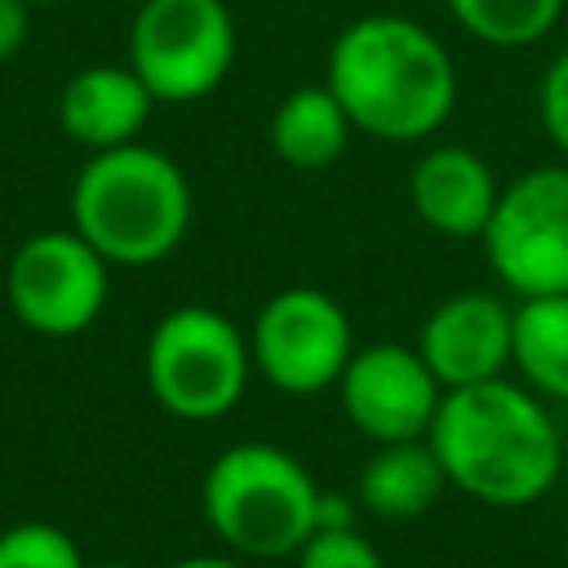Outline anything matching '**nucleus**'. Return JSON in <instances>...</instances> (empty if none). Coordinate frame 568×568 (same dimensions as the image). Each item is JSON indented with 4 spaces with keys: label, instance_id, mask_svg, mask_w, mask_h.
I'll return each instance as SVG.
<instances>
[{
    "label": "nucleus",
    "instance_id": "f257e3e1",
    "mask_svg": "<svg viewBox=\"0 0 568 568\" xmlns=\"http://www.w3.org/2000/svg\"><path fill=\"white\" fill-rule=\"evenodd\" d=\"M448 488L484 506H532L564 470V439L537 390L510 377L444 390L426 430Z\"/></svg>",
    "mask_w": 568,
    "mask_h": 568
},
{
    "label": "nucleus",
    "instance_id": "f03ea898",
    "mask_svg": "<svg viewBox=\"0 0 568 568\" xmlns=\"http://www.w3.org/2000/svg\"><path fill=\"white\" fill-rule=\"evenodd\" d=\"M324 84L346 106L355 133L377 142H422L457 106V67L444 40L404 13H364L337 31Z\"/></svg>",
    "mask_w": 568,
    "mask_h": 568
},
{
    "label": "nucleus",
    "instance_id": "7ed1b4c3",
    "mask_svg": "<svg viewBox=\"0 0 568 568\" xmlns=\"http://www.w3.org/2000/svg\"><path fill=\"white\" fill-rule=\"evenodd\" d=\"M191 182L146 142L93 151L71 182V226L111 266L164 262L191 231Z\"/></svg>",
    "mask_w": 568,
    "mask_h": 568
},
{
    "label": "nucleus",
    "instance_id": "20e7f679",
    "mask_svg": "<svg viewBox=\"0 0 568 568\" xmlns=\"http://www.w3.org/2000/svg\"><path fill=\"white\" fill-rule=\"evenodd\" d=\"M200 510L213 537L240 559H293L315 532L320 484L266 439L222 448L200 484Z\"/></svg>",
    "mask_w": 568,
    "mask_h": 568
},
{
    "label": "nucleus",
    "instance_id": "39448f33",
    "mask_svg": "<svg viewBox=\"0 0 568 568\" xmlns=\"http://www.w3.org/2000/svg\"><path fill=\"white\" fill-rule=\"evenodd\" d=\"M151 399L178 422L226 417L253 377L248 333L213 306H173L146 337L142 355Z\"/></svg>",
    "mask_w": 568,
    "mask_h": 568
},
{
    "label": "nucleus",
    "instance_id": "423d86ee",
    "mask_svg": "<svg viewBox=\"0 0 568 568\" xmlns=\"http://www.w3.org/2000/svg\"><path fill=\"white\" fill-rule=\"evenodd\" d=\"M235 62L226 0H142L129 27V67L155 102L209 98Z\"/></svg>",
    "mask_w": 568,
    "mask_h": 568
},
{
    "label": "nucleus",
    "instance_id": "0eeeda50",
    "mask_svg": "<svg viewBox=\"0 0 568 568\" xmlns=\"http://www.w3.org/2000/svg\"><path fill=\"white\" fill-rule=\"evenodd\" d=\"M479 244L515 297L568 293V164H541L506 182Z\"/></svg>",
    "mask_w": 568,
    "mask_h": 568
},
{
    "label": "nucleus",
    "instance_id": "6e6552de",
    "mask_svg": "<svg viewBox=\"0 0 568 568\" xmlns=\"http://www.w3.org/2000/svg\"><path fill=\"white\" fill-rule=\"evenodd\" d=\"M253 373L284 395L333 390L355 355V328L342 302L324 288L293 284L262 302L248 328Z\"/></svg>",
    "mask_w": 568,
    "mask_h": 568
},
{
    "label": "nucleus",
    "instance_id": "1a4fd4ad",
    "mask_svg": "<svg viewBox=\"0 0 568 568\" xmlns=\"http://www.w3.org/2000/svg\"><path fill=\"white\" fill-rule=\"evenodd\" d=\"M111 293V262L75 231L27 235L4 266V297L18 324L40 337L84 333Z\"/></svg>",
    "mask_w": 568,
    "mask_h": 568
},
{
    "label": "nucleus",
    "instance_id": "9d476101",
    "mask_svg": "<svg viewBox=\"0 0 568 568\" xmlns=\"http://www.w3.org/2000/svg\"><path fill=\"white\" fill-rule=\"evenodd\" d=\"M333 390L342 399L346 422L373 444L426 439L444 399V386L435 382L417 346H399V342L355 346Z\"/></svg>",
    "mask_w": 568,
    "mask_h": 568
},
{
    "label": "nucleus",
    "instance_id": "9b49d317",
    "mask_svg": "<svg viewBox=\"0 0 568 568\" xmlns=\"http://www.w3.org/2000/svg\"><path fill=\"white\" fill-rule=\"evenodd\" d=\"M413 346L444 390L506 377L515 351V306L488 288L448 293L430 306Z\"/></svg>",
    "mask_w": 568,
    "mask_h": 568
},
{
    "label": "nucleus",
    "instance_id": "f8f14e48",
    "mask_svg": "<svg viewBox=\"0 0 568 568\" xmlns=\"http://www.w3.org/2000/svg\"><path fill=\"white\" fill-rule=\"evenodd\" d=\"M497 195L501 182L488 160L457 142L430 146L408 169V204L417 222H426L444 240H479L497 209Z\"/></svg>",
    "mask_w": 568,
    "mask_h": 568
},
{
    "label": "nucleus",
    "instance_id": "ddd939ff",
    "mask_svg": "<svg viewBox=\"0 0 568 568\" xmlns=\"http://www.w3.org/2000/svg\"><path fill=\"white\" fill-rule=\"evenodd\" d=\"M155 98L138 80V71L124 62H98L75 71L58 93V124L71 142H80L89 155L111 151L124 142H138Z\"/></svg>",
    "mask_w": 568,
    "mask_h": 568
},
{
    "label": "nucleus",
    "instance_id": "4468645a",
    "mask_svg": "<svg viewBox=\"0 0 568 568\" xmlns=\"http://www.w3.org/2000/svg\"><path fill=\"white\" fill-rule=\"evenodd\" d=\"M444 488L448 475L430 439H399V444H377V453L364 462L355 479V501L386 524H408L422 519Z\"/></svg>",
    "mask_w": 568,
    "mask_h": 568
},
{
    "label": "nucleus",
    "instance_id": "2eb2a0df",
    "mask_svg": "<svg viewBox=\"0 0 568 568\" xmlns=\"http://www.w3.org/2000/svg\"><path fill=\"white\" fill-rule=\"evenodd\" d=\"M351 133H355V124L328 84H297L288 98H280V106L271 111V124H266V142H271L275 160H284L288 169H302V173L337 164L351 146Z\"/></svg>",
    "mask_w": 568,
    "mask_h": 568
},
{
    "label": "nucleus",
    "instance_id": "dca6fc26",
    "mask_svg": "<svg viewBox=\"0 0 568 568\" xmlns=\"http://www.w3.org/2000/svg\"><path fill=\"white\" fill-rule=\"evenodd\" d=\"M510 364L528 390L568 404V293L519 297Z\"/></svg>",
    "mask_w": 568,
    "mask_h": 568
},
{
    "label": "nucleus",
    "instance_id": "f3484780",
    "mask_svg": "<svg viewBox=\"0 0 568 568\" xmlns=\"http://www.w3.org/2000/svg\"><path fill=\"white\" fill-rule=\"evenodd\" d=\"M444 9L466 36L493 49H528L564 18V0H444Z\"/></svg>",
    "mask_w": 568,
    "mask_h": 568
},
{
    "label": "nucleus",
    "instance_id": "a211bd4d",
    "mask_svg": "<svg viewBox=\"0 0 568 568\" xmlns=\"http://www.w3.org/2000/svg\"><path fill=\"white\" fill-rule=\"evenodd\" d=\"M0 568H89V564L71 541V532L44 519H27L0 532Z\"/></svg>",
    "mask_w": 568,
    "mask_h": 568
},
{
    "label": "nucleus",
    "instance_id": "6ab92c4d",
    "mask_svg": "<svg viewBox=\"0 0 568 568\" xmlns=\"http://www.w3.org/2000/svg\"><path fill=\"white\" fill-rule=\"evenodd\" d=\"M297 568H386L359 528H315L293 555Z\"/></svg>",
    "mask_w": 568,
    "mask_h": 568
},
{
    "label": "nucleus",
    "instance_id": "aec40b11",
    "mask_svg": "<svg viewBox=\"0 0 568 568\" xmlns=\"http://www.w3.org/2000/svg\"><path fill=\"white\" fill-rule=\"evenodd\" d=\"M537 115L559 155H568V49L550 58L537 84Z\"/></svg>",
    "mask_w": 568,
    "mask_h": 568
},
{
    "label": "nucleus",
    "instance_id": "412c9836",
    "mask_svg": "<svg viewBox=\"0 0 568 568\" xmlns=\"http://www.w3.org/2000/svg\"><path fill=\"white\" fill-rule=\"evenodd\" d=\"M31 4L27 0H0V62H9L13 53H22L27 31H31Z\"/></svg>",
    "mask_w": 568,
    "mask_h": 568
},
{
    "label": "nucleus",
    "instance_id": "4be33fe9",
    "mask_svg": "<svg viewBox=\"0 0 568 568\" xmlns=\"http://www.w3.org/2000/svg\"><path fill=\"white\" fill-rule=\"evenodd\" d=\"M315 528H355V497L320 488V510H315Z\"/></svg>",
    "mask_w": 568,
    "mask_h": 568
},
{
    "label": "nucleus",
    "instance_id": "5701e85b",
    "mask_svg": "<svg viewBox=\"0 0 568 568\" xmlns=\"http://www.w3.org/2000/svg\"><path fill=\"white\" fill-rule=\"evenodd\" d=\"M169 568H248V559H240V555H186V559H173Z\"/></svg>",
    "mask_w": 568,
    "mask_h": 568
},
{
    "label": "nucleus",
    "instance_id": "b1692460",
    "mask_svg": "<svg viewBox=\"0 0 568 568\" xmlns=\"http://www.w3.org/2000/svg\"><path fill=\"white\" fill-rule=\"evenodd\" d=\"M89 568H133V564H120V559H106V564H89Z\"/></svg>",
    "mask_w": 568,
    "mask_h": 568
},
{
    "label": "nucleus",
    "instance_id": "393cba45",
    "mask_svg": "<svg viewBox=\"0 0 568 568\" xmlns=\"http://www.w3.org/2000/svg\"><path fill=\"white\" fill-rule=\"evenodd\" d=\"M27 4H67V0H27Z\"/></svg>",
    "mask_w": 568,
    "mask_h": 568
},
{
    "label": "nucleus",
    "instance_id": "a878e982",
    "mask_svg": "<svg viewBox=\"0 0 568 568\" xmlns=\"http://www.w3.org/2000/svg\"><path fill=\"white\" fill-rule=\"evenodd\" d=\"M564 559H568V537H564Z\"/></svg>",
    "mask_w": 568,
    "mask_h": 568
}]
</instances>
